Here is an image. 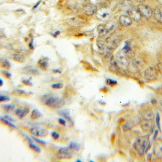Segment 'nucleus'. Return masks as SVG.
Masks as SVG:
<instances>
[{
	"instance_id": "nucleus-1",
	"label": "nucleus",
	"mask_w": 162,
	"mask_h": 162,
	"mask_svg": "<svg viewBox=\"0 0 162 162\" xmlns=\"http://www.w3.org/2000/svg\"><path fill=\"white\" fill-rule=\"evenodd\" d=\"M150 147V134H145L138 137L134 143V150L138 152L139 155H143L149 150Z\"/></svg>"
},
{
	"instance_id": "nucleus-2",
	"label": "nucleus",
	"mask_w": 162,
	"mask_h": 162,
	"mask_svg": "<svg viewBox=\"0 0 162 162\" xmlns=\"http://www.w3.org/2000/svg\"><path fill=\"white\" fill-rule=\"evenodd\" d=\"M44 105L51 108H61L64 105V101L62 98L53 95H44L41 98Z\"/></svg>"
},
{
	"instance_id": "nucleus-3",
	"label": "nucleus",
	"mask_w": 162,
	"mask_h": 162,
	"mask_svg": "<svg viewBox=\"0 0 162 162\" xmlns=\"http://www.w3.org/2000/svg\"><path fill=\"white\" fill-rule=\"evenodd\" d=\"M159 71L157 68L154 66H150L144 71L143 78L146 82H153L158 78Z\"/></svg>"
},
{
	"instance_id": "nucleus-4",
	"label": "nucleus",
	"mask_w": 162,
	"mask_h": 162,
	"mask_svg": "<svg viewBox=\"0 0 162 162\" xmlns=\"http://www.w3.org/2000/svg\"><path fill=\"white\" fill-rule=\"evenodd\" d=\"M142 67V61L138 60V59H133V58H132V60L131 61H129V63H128V65L129 71L132 72V73H134V74L140 71L141 70Z\"/></svg>"
},
{
	"instance_id": "nucleus-5",
	"label": "nucleus",
	"mask_w": 162,
	"mask_h": 162,
	"mask_svg": "<svg viewBox=\"0 0 162 162\" xmlns=\"http://www.w3.org/2000/svg\"><path fill=\"white\" fill-rule=\"evenodd\" d=\"M137 11H139L141 17H143L146 19L149 20L153 16V11L150 7L145 5H140L137 7Z\"/></svg>"
},
{
	"instance_id": "nucleus-6",
	"label": "nucleus",
	"mask_w": 162,
	"mask_h": 162,
	"mask_svg": "<svg viewBox=\"0 0 162 162\" xmlns=\"http://www.w3.org/2000/svg\"><path fill=\"white\" fill-rule=\"evenodd\" d=\"M29 132L34 137H45L48 135V131L42 127H33L30 128Z\"/></svg>"
},
{
	"instance_id": "nucleus-7",
	"label": "nucleus",
	"mask_w": 162,
	"mask_h": 162,
	"mask_svg": "<svg viewBox=\"0 0 162 162\" xmlns=\"http://www.w3.org/2000/svg\"><path fill=\"white\" fill-rule=\"evenodd\" d=\"M72 152L69 147L61 148L57 153V157L60 159H69L72 158Z\"/></svg>"
},
{
	"instance_id": "nucleus-8",
	"label": "nucleus",
	"mask_w": 162,
	"mask_h": 162,
	"mask_svg": "<svg viewBox=\"0 0 162 162\" xmlns=\"http://www.w3.org/2000/svg\"><path fill=\"white\" fill-rule=\"evenodd\" d=\"M140 123H141V127L143 132L145 133H148L149 134L152 133L153 129H154V124H153L152 121H147L143 119Z\"/></svg>"
},
{
	"instance_id": "nucleus-9",
	"label": "nucleus",
	"mask_w": 162,
	"mask_h": 162,
	"mask_svg": "<svg viewBox=\"0 0 162 162\" xmlns=\"http://www.w3.org/2000/svg\"><path fill=\"white\" fill-rule=\"evenodd\" d=\"M126 11H127V13H128V16L132 18L133 20L137 22L141 20V15H140V13H139V11H137V9H135L134 7L128 6V7L126 8Z\"/></svg>"
},
{
	"instance_id": "nucleus-10",
	"label": "nucleus",
	"mask_w": 162,
	"mask_h": 162,
	"mask_svg": "<svg viewBox=\"0 0 162 162\" xmlns=\"http://www.w3.org/2000/svg\"><path fill=\"white\" fill-rule=\"evenodd\" d=\"M96 15H97V17L98 18L99 20H107V19L110 17V11L107 8H101L100 9L97 10Z\"/></svg>"
},
{
	"instance_id": "nucleus-11",
	"label": "nucleus",
	"mask_w": 162,
	"mask_h": 162,
	"mask_svg": "<svg viewBox=\"0 0 162 162\" xmlns=\"http://www.w3.org/2000/svg\"><path fill=\"white\" fill-rule=\"evenodd\" d=\"M83 12L88 16H92L97 12V6L89 3L83 6Z\"/></svg>"
},
{
	"instance_id": "nucleus-12",
	"label": "nucleus",
	"mask_w": 162,
	"mask_h": 162,
	"mask_svg": "<svg viewBox=\"0 0 162 162\" xmlns=\"http://www.w3.org/2000/svg\"><path fill=\"white\" fill-rule=\"evenodd\" d=\"M154 154L156 156L157 159H162V141L158 140L155 141L154 145Z\"/></svg>"
},
{
	"instance_id": "nucleus-13",
	"label": "nucleus",
	"mask_w": 162,
	"mask_h": 162,
	"mask_svg": "<svg viewBox=\"0 0 162 162\" xmlns=\"http://www.w3.org/2000/svg\"><path fill=\"white\" fill-rule=\"evenodd\" d=\"M67 23L70 26L72 27H80L84 25V21L78 17L69 18Z\"/></svg>"
},
{
	"instance_id": "nucleus-14",
	"label": "nucleus",
	"mask_w": 162,
	"mask_h": 162,
	"mask_svg": "<svg viewBox=\"0 0 162 162\" xmlns=\"http://www.w3.org/2000/svg\"><path fill=\"white\" fill-rule=\"evenodd\" d=\"M119 23L123 26H129L132 24V19L128 15H122L119 17Z\"/></svg>"
},
{
	"instance_id": "nucleus-15",
	"label": "nucleus",
	"mask_w": 162,
	"mask_h": 162,
	"mask_svg": "<svg viewBox=\"0 0 162 162\" xmlns=\"http://www.w3.org/2000/svg\"><path fill=\"white\" fill-rule=\"evenodd\" d=\"M29 107H24V108H17L15 110V114L19 118L22 119L25 117L27 114H29Z\"/></svg>"
},
{
	"instance_id": "nucleus-16",
	"label": "nucleus",
	"mask_w": 162,
	"mask_h": 162,
	"mask_svg": "<svg viewBox=\"0 0 162 162\" xmlns=\"http://www.w3.org/2000/svg\"><path fill=\"white\" fill-rule=\"evenodd\" d=\"M153 15L155 20L162 24V7L156 8L153 11Z\"/></svg>"
},
{
	"instance_id": "nucleus-17",
	"label": "nucleus",
	"mask_w": 162,
	"mask_h": 162,
	"mask_svg": "<svg viewBox=\"0 0 162 162\" xmlns=\"http://www.w3.org/2000/svg\"><path fill=\"white\" fill-rule=\"evenodd\" d=\"M142 116L144 120L147 121H152L154 118H155L154 114H153V112L151 110H144L142 114Z\"/></svg>"
},
{
	"instance_id": "nucleus-18",
	"label": "nucleus",
	"mask_w": 162,
	"mask_h": 162,
	"mask_svg": "<svg viewBox=\"0 0 162 162\" xmlns=\"http://www.w3.org/2000/svg\"><path fill=\"white\" fill-rule=\"evenodd\" d=\"M135 120H132V119H130V120H128L127 122L124 123L123 125V129L124 132H128L129 130L132 129V128L134 127V125H136V123H134Z\"/></svg>"
},
{
	"instance_id": "nucleus-19",
	"label": "nucleus",
	"mask_w": 162,
	"mask_h": 162,
	"mask_svg": "<svg viewBox=\"0 0 162 162\" xmlns=\"http://www.w3.org/2000/svg\"><path fill=\"white\" fill-rule=\"evenodd\" d=\"M98 35L100 37H104V36L106 35L108 33H109V31H108L107 29V26L105 25H99L98 26Z\"/></svg>"
},
{
	"instance_id": "nucleus-20",
	"label": "nucleus",
	"mask_w": 162,
	"mask_h": 162,
	"mask_svg": "<svg viewBox=\"0 0 162 162\" xmlns=\"http://www.w3.org/2000/svg\"><path fill=\"white\" fill-rule=\"evenodd\" d=\"M23 71H24V73H25V74H33V75H37V74H39V71L37 70L36 69H34V68L32 66L26 67L25 69H24Z\"/></svg>"
},
{
	"instance_id": "nucleus-21",
	"label": "nucleus",
	"mask_w": 162,
	"mask_h": 162,
	"mask_svg": "<svg viewBox=\"0 0 162 162\" xmlns=\"http://www.w3.org/2000/svg\"><path fill=\"white\" fill-rule=\"evenodd\" d=\"M58 113H59V114L61 115L62 116L64 117L65 119L69 120V122H72V119H71V116H70V112H69V110H68V109H62V110H59Z\"/></svg>"
},
{
	"instance_id": "nucleus-22",
	"label": "nucleus",
	"mask_w": 162,
	"mask_h": 162,
	"mask_svg": "<svg viewBox=\"0 0 162 162\" xmlns=\"http://www.w3.org/2000/svg\"><path fill=\"white\" fill-rule=\"evenodd\" d=\"M41 116H42L41 112H40L38 110H37V109H35V110H33V111L32 112V114H31V119H33V120H35V119H39L40 117H41Z\"/></svg>"
},
{
	"instance_id": "nucleus-23",
	"label": "nucleus",
	"mask_w": 162,
	"mask_h": 162,
	"mask_svg": "<svg viewBox=\"0 0 162 162\" xmlns=\"http://www.w3.org/2000/svg\"><path fill=\"white\" fill-rule=\"evenodd\" d=\"M27 139H28V141H29V147H30L31 149H33L34 151L37 152H41V149H40L38 146H36L35 144L33 142V141H32L29 137H27Z\"/></svg>"
},
{
	"instance_id": "nucleus-24",
	"label": "nucleus",
	"mask_w": 162,
	"mask_h": 162,
	"mask_svg": "<svg viewBox=\"0 0 162 162\" xmlns=\"http://www.w3.org/2000/svg\"><path fill=\"white\" fill-rule=\"evenodd\" d=\"M69 147L71 150H74V151H79L80 149V145L79 143H78L71 142Z\"/></svg>"
},
{
	"instance_id": "nucleus-25",
	"label": "nucleus",
	"mask_w": 162,
	"mask_h": 162,
	"mask_svg": "<svg viewBox=\"0 0 162 162\" xmlns=\"http://www.w3.org/2000/svg\"><path fill=\"white\" fill-rule=\"evenodd\" d=\"M38 64H39L40 67H41L43 70L47 69V67H48V62H47V60H40L39 61H38Z\"/></svg>"
},
{
	"instance_id": "nucleus-26",
	"label": "nucleus",
	"mask_w": 162,
	"mask_h": 162,
	"mask_svg": "<svg viewBox=\"0 0 162 162\" xmlns=\"http://www.w3.org/2000/svg\"><path fill=\"white\" fill-rule=\"evenodd\" d=\"M13 60H15V61H17V62H24V56H22L20 54H17V53H15L12 56Z\"/></svg>"
},
{
	"instance_id": "nucleus-27",
	"label": "nucleus",
	"mask_w": 162,
	"mask_h": 162,
	"mask_svg": "<svg viewBox=\"0 0 162 162\" xmlns=\"http://www.w3.org/2000/svg\"><path fill=\"white\" fill-rule=\"evenodd\" d=\"M4 110H6V112H11L15 110V105H3Z\"/></svg>"
},
{
	"instance_id": "nucleus-28",
	"label": "nucleus",
	"mask_w": 162,
	"mask_h": 162,
	"mask_svg": "<svg viewBox=\"0 0 162 162\" xmlns=\"http://www.w3.org/2000/svg\"><path fill=\"white\" fill-rule=\"evenodd\" d=\"M106 83L109 86H115V85L117 84V81L114 80L112 79H107Z\"/></svg>"
},
{
	"instance_id": "nucleus-29",
	"label": "nucleus",
	"mask_w": 162,
	"mask_h": 162,
	"mask_svg": "<svg viewBox=\"0 0 162 162\" xmlns=\"http://www.w3.org/2000/svg\"><path fill=\"white\" fill-rule=\"evenodd\" d=\"M63 87L62 83H53L52 84V88L56 89H60Z\"/></svg>"
},
{
	"instance_id": "nucleus-30",
	"label": "nucleus",
	"mask_w": 162,
	"mask_h": 162,
	"mask_svg": "<svg viewBox=\"0 0 162 162\" xmlns=\"http://www.w3.org/2000/svg\"><path fill=\"white\" fill-rule=\"evenodd\" d=\"M2 66L4 67V68H6V69H9V68H10V63H9V62L7 61V60H4L3 61H2Z\"/></svg>"
},
{
	"instance_id": "nucleus-31",
	"label": "nucleus",
	"mask_w": 162,
	"mask_h": 162,
	"mask_svg": "<svg viewBox=\"0 0 162 162\" xmlns=\"http://www.w3.org/2000/svg\"><path fill=\"white\" fill-rule=\"evenodd\" d=\"M10 100V98L6 96H0V101L1 102H5Z\"/></svg>"
},
{
	"instance_id": "nucleus-32",
	"label": "nucleus",
	"mask_w": 162,
	"mask_h": 162,
	"mask_svg": "<svg viewBox=\"0 0 162 162\" xmlns=\"http://www.w3.org/2000/svg\"><path fill=\"white\" fill-rule=\"evenodd\" d=\"M51 135H52L53 138L54 140H57V139L60 138V134H58L57 132H53L52 133H51Z\"/></svg>"
},
{
	"instance_id": "nucleus-33",
	"label": "nucleus",
	"mask_w": 162,
	"mask_h": 162,
	"mask_svg": "<svg viewBox=\"0 0 162 162\" xmlns=\"http://www.w3.org/2000/svg\"><path fill=\"white\" fill-rule=\"evenodd\" d=\"M1 119H2V121H3L4 123H6V124H8V125L11 126V127H14V128H15V126L14 125L12 124V123H11V122H9V120H7V119H6V118H1Z\"/></svg>"
},
{
	"instance_id": "nucleus-34",
	"label": "nucleus",
	"mask_w": 162,
	"mask_h": 162,
	"mask_svg": "<svg viewBox=\"0 0 162 162\" xmlns=\"http://www.w3.org/2000/svg\"><path fill=\"white\" fill-rule=\"evenodd\" d=\"M156 123H157V126L158 128L161 130V127H160V116H159V114H157L156 116Z\"/></svg>"
},
{
	"instance_id": "nucleus-35",
	"label": "nucleus",
	"mask_w": 162,
	"mask_h": 162,
	"mask_svg": "<svg viewBox=\"0 0 162 162\" xmlns=\"http://www.w3.org/2000/svg\"><path fill=\"white\" fill-rule=\"evenodd\" d=\"M58 120H59V123L61 125H66V120H65V118H60Z\"/></svg>"
},
{
	"instance_id": "nucleus-36",
	"label": "nucleus",
	"mask_w": 162,
	"mask_h": 162,
	"mask_svg": "<svg viewBox=\"0 0 162 162\" xmlns=\"http://www.w3.org/2000/svg\"><path fill=\"white\" fill-rule=\"evenodd\" d=\"M156 103L158 104V106H159V109L162 111V98H160L159 101H157Z\"/></svg>"
},
{
	"instance_id": "nucleus-37",
	"label": "nucleus",
	"mask_w": 162,
	"mask_h": 162,
	"mask_svg": "<svg viewBox=\"0 0 162 162\" xmlns=\"http://www.w3.org/2000/svg\"><path fill=\"white\" fill-rule=\"evenodd\" d=\"M23 83H24V84H26V85H30V86H32V82H30V80H29V79H27V80H23Z\"/></svg>"
},
{
	"instance_id": "nucleus-38",
	"label": "nucleus",
	"mask_w": 162,
	"mask_h": 162,
	"mask_svg": "<svg viewBox=\"0 0 162 162\" xmlns=\"http://www.w3.org/2000/svg\"><path fill=\"white\" fill-rule=\"evenodd\" d=\"M2 73H3L4 75H6V78H11V74H10V73H9V72H7V71H3V72H2Z\"/></svg>"
},
{
	"instance_id": "nucleus-39",
	"label": "nucleus",
	"mask_w": 162,
	"mask_h": 162,
	"mask_svg": "<svg viewBox=\"0 0 162 162\" xmlns=\"http://www.w3.org/2000/svg\"><path fill=\"white\" fill-rule=\"evenodd\" d=\"M41 2H42V0H39L37 3H36V5L35 6H34V7H33V10H35V9H36L38 7V6H39L40 4H41Z\"/></svg>"
},
{
	"instance_id": "nucleus-40",
	"label": "nucleus",
	"mask_w": 162,
	"mask_h": 162,
	"mask_svg": "<svg viewBox=\"0 0 162 162\" xmlns=\"http://www.w3.org/2000/svg\"><path fill=\"white\" fill-rule=\"evenodd\" d=\"M33 140H35V141H38V142L41 143H43V144H45V142L44 141H42V140H39V139H37V138H35V137H33Z\"/></svg>"
},
{
	"instance_id": "nucleus-41",
	"label": "nucleus",
	"mask_w": 162,
	"mask_h": 162,
	"mask_svg": "<svg viewBox=\"0 0 162 162\" xmlns=\"http://www.w3.org/2000/svg\"><path fill=\"white\" fill-rule=\"evenodd\" d=\"M29 47H30L31 49H34V47H33V40H32V41H31V42H30V43H29Z\"/></svg>"
},
{
	"instance_id": "nucleus-42",
	"label": "nucleus",
	"mask_w": 162,
	"mask_h": 162,
	"mask_svg": "<svg viewBox=\"0 0 162 162\" xmlns=\"http://www.w3.org/2000/svg\"><path fill=\"white\" fill-rule=\"evenodd\" d=\"M60 31H56V33L53 34V36L54 37H57L58 35H60Z\"/></svg>"
},
{
	"instance_id": "nucleus-43",
	"label": "nucleus",
	"mask_w": 162,
	"mask_h": 162,
	"mask_svg": "<svg viewBox=\"0 0 162 162\" xmlns=\"http://www.w3.org/2000/svg\"><path fill=\"white\" fill-rule=\"evenodd\" d=\"M157 1H158V2H159L161 5H162V0H157Z\"/></svg>"
},
{
	"instance_id": "nucleus-44",
	"label": "nucleus",
	"mask_w": 162,
	"mask_h": 162,
	"mask_svg": "<svg viewBox=\"0 0 162 162\" xmlns=\"http://www.w3.org/2000/svg\"><path fill=\"white\" fill-rule=\"evenodd\" d=\"M114 1H115V0H114Z\"/></svg>"
}]
</instances>
